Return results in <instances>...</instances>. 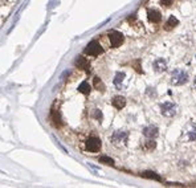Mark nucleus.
I'll return each instance as SVG.
<instances>
[{"mask_svg": "<svg viewBox=\"0 0 196 188\" xmlns=\"http://www.w3.org/2000/svg\"><path fill=\"white\" fill-rule=\"evenodd\" d=\"M103 52L102 47H101L99 44H98L97 41H90L88 44V47L85 48V54H88V56H98V54H101Z\"/></svg>", "mask_w": 196, "mask_h": 188, "instance_id": "4", "label": "nucleus"}, {"mask_svg": "<svg viewBox=\"0 0 196 188\" xmlns=\"http://www.w3.org/2000/svg\"><path fill=\"white\" fill-rule=\"evenodd\" d=\"M155 147H156V143H155V142L152 140L151 138H148V139L145 142V150H148V151H151V150H154Z\"/></svg>", "mask_w": 196, "mask_h": 188, "instance_id": "18", "label": "nucleus"}, {"mask_svg": "<svg viewBox=\"0 0 196 188\" xmlns=\"http://www.w3.org/2000/svg\"><path fill=\"white\" fill-rule=\"evenodd\" d=\"M143 178H147V179H154V180H158L160 182V176L156 175L155 172H152V171H145V172L142 174Z\"/></svg>", "mask_w": 196, "mask_h": 188, "instance_id": "16", "label": "nucleus"}, {"mask_svg": "<svg viewBox=\"0 0 196 188\" xmlns=\"http://www.w3.org/2000/svg\"><path fill=\"white\" fill-rule=\"evenodd\" d=\"M135 70H137V72H139V73H142V69H141V66H139V61L135 62Z\"/></svg>", "mask_w": 196, "mask_h": 188, "instance_id": "23", "label": "nucleus"}, {"mask_svg": "<svg viewBox=\"0 0 196 188\" xmlns=\"http://www.w3.org/2000/svg\"><path fill=\"white\" fill-rule=\"evenodd\" d=\"M147 17H148V21H151V23H159L162 20V15L156 9H150L147 12Z\"/></svg>", "mask_w": 196, "mask_h": 188, "instance_id": "8", "label": "nucleus"}, {"mask_svg": "<svg viewBox=\"0 0 196 188\" xmlns=\"http://www.w3.org/2000/svg\"><path fill=\"white\" fill-rule=\"evenodd\" d=\"M85 148L88 150L89 152H98L101 150V140L96 137L89 138L85 143Z\"/></svg>", "mask_w": 196, "mask_h": 188, "instance_id": "6", "label": "nucleus"}, {"mask_svg": "<svg viewBox=\"0 0 196 188\" xmlns=\"http://www.w3.org/2000/svg\"><path fill=\"white\" fill-rule=\"evenodd\" d=\"M99 162L105 163V164H109V166H114V160L111 159V158H109V156H105V155L99 158Z\"/></svg>", "mask_w": 196, "mask_h": 188, "instance_id": "20", "label": "nucleus"}, {"mask_svg": "<svg viewBox=\"0 0 196 188\" xmlns=\"http://www.w3.org/2000/svg\"><path fill=\"white\" fill-rule=\"evenodd\" d=\"M50 115H52V121H53V123L56 125V126H60V125H61V118H60V114L57 113L56 109H52Z\"/></svg>", "mask_w": 196, "mask_h": 188, "instance_id": "14", "label": "nucleus"}, {"mask_svg": "<svg viewBox=\"0 0 196 188\" xmlns=\"http://www.w3.org/2000/svg\"><path fill=\"white\" fill-rule=\"evenodd\" d=\"M160 1H162V4H163V5L168 7V5H171V4H172V1H174V0H160Z\"/></svg>", "mask_w": 196, "mask_h": 188, "instance_id": "22", "label": "nucleus"}, {"mask_svg": "<svg viewBox=\"0 0 196 188\" xmlns=\"http://www.w3.org/2000/svg\"><path fill=\"white\" fill-rule=\"evenodd\" d=\"M194 86L196 88V77H195V81H194Z\"/></svg>", "mask_w": 196, "mask_h": 188, "instance_id": "24", "label": "nucleus"}, {"mask_svg": "<svg viewBox=\"0 0 196 188\" xmlns=\"http://www.w3.org/2000/svg\"><path fill=\"white\" fill-rule=\"evenodd\" d=\"M93 118H96L97 121H102V113L99 109H94L93 110Z\"/></svg>", "mask_w": 196, "mask_h": 188, "instance_id": "21", "label": "nucleus"}, {"mask_svg": "<svg viewBox=\"0 0 196 188\" xmlns=\"http://www.w3.org/2000/svg\"><path fill=\"white\" fill-rule=\"evenodd\" d=\"M76 66L80 68V69H86V70H89V62L85 60V57L80 56V57L77 58V61H76Z\"/></svg>", "mask_w": 196, "mask_h": 188, "instance_id": "13", "label": "nucleus"}, {"mask_svg": "<svg viewBox=\"0 0 196 188\" xmlns=\"http://www.w3.org/2000/svg\"><path fill=\"white\" fill-rule=\"evenodd\" d=\"M113 106L118 110H122V109L126 106V99L125 97H121V95H117V97L113 98Z\"/></svg>", "mask_w": 196, "mask_h": 188, "instance_id": "10", "label": "nucleus"}, {"mask_svg": "<svg viewBox=\"0 0 196 188\" xmlns=\"http://www.w3.org/2000/svg\"><path fill=\"white\" fill-rule=\"evenodd\" d=\"M178 24H179L178 19H176L175 16H171V17L167 20V23H166L164 29H166V31H171V29H174L176 25H178Z\"/></svg>", "mask_w": 196, "mask_h": 188, "instance_id": "12", "label": "nucleus"}, {"mask_svg": "<svg viewBox=\"0 0 196 188\" xmlns=\"http://www.w3.org/2000/svg\"><path fill=\"white\" fill-rule=\"evenodd\" d=\"M154 69H155V72H159V73L164 72V70L167 69V62H166V60H164V58H158V60H155V62H154Z\"/></svg>", "mask_w": 196, "mask_h": 188, "instance_id": "9", "label": "nucleus"}, {"mask_svg": "<svg viewBox=\"0 0 196 188\" xmlns=\"http://www.w3.org/2000/svg\"><path fill=\"white\" fill-rule=\"evenodd\" d=\"M127 138H129V133L127 131H115L113 135H111V142H113L114 144H117V146H119V144H125L127 142Z\"/></svg>", "mask_w": 196, "mask_h": 188, "instance_id": "5", "label": "nucleus"}, {"mask_svg": "<svg viewBox=\"0 0 196 188\" xmlns=\"http://www.w3.org/2000/svg\"><path fill=\"white\" fill-rule=\"evenodd\" d=\"M188 82V74L182 69H175L171 73V84L175 86L184 85Z\"/></svg>", "mask_w": 196, "mask_h": 188, "instance_id": "1", "label": "nucleus"}, {"mask_svg": "<svg viewBox=\"0 0 196 188\" xmlns=\"http://www.w3.org/2000/svg\"><path fill=\"white\" fill-rule=\"evenodd\" d=\"M187 139L191 140V142L196 139V127H195V126L192 127L190 131H187Z\"/></svg>", "mask_w": 196, "mask_h": 188, "instance_id": "19", "label": "nucleus"}, {"mask_svg": "<svg viewBox=\"0 0 196 188\" xmlns=\"http://www.w3.org/2000/svg\"><path fill=\"white\" fill-rule=\"evenodd\" d=\"M109 40H110V45L113 48H118L121 47L122 44H123V35L121 33V32H117V31H113L110 32V35H109Z\"/></svg>", "mask_w": 196, "mask_h": 188, "instance_id": "3", "label": "nucleus"}, {"mask_svg": "<svg viewBox=\"0 0 196 188\" xmlns=\"http://www.w3.org/2000/svg\"><path fill=\"white\" fill-rule=\"evenodd\" d=\"M125 77H126V74L123 72H118L115 74V77H114V85L117 86V89H122V82H123Z\"/></svg>", "mask_w": 196, "mask_h": 188, "instance_id": "11", "label": "nucleus"}, {"mask_svg": "<svg viewBox=\"0 0 196 188\" xmlns=\"http://www.w3.org/2000/svg\"><path fill=\"white\" fill-rule=\"evenodd\" d=\"M158 134H159V130H158L156 126H147L143 129V135H145L146 138H151V139H154V138L158 137Z\"/></svg>", "mask_w": 196, "mask_h": 188, "instance_id": "7", "label": "nucleus"}, {"mask_svg": "<svg viewBox=\"0 0 196 188\" xmlns=\"http://www.w3.org/2000/svg\"><path fill=\"white\" fill-rule=\"evenodd\" d=\"M160 113H162V115L171 118V117H174L178 113V106L172 102H164L160 105Z\"/></svg>", "mask_w": 196, "mask_h": 188, "instance_id": "2", "label": "nucleus"}, {"mask_svg": "<svg viewBox=\"0 0 196 188\" xmlns=\"http://www.w3.org/2000/svg\"><path fill=\"white\" fill-rule=\"evenodd\" d=\"M78 91L85 95H88L89 93H90V85H89L88 82H82L80 86H78Z\"/></svg>", "mask_w": 196, "mask_h": 188, "instance_id": "15", "label": "nucleus"}, {"mask_svg": "<svg viewBox=\"0 0 196 188\" xmlns=\"http://www.w3.org/2000/svg\"><path fill=\"white\" fill-rule=\"evenodd\" d=\"M94 88H96L97 90H99V91L105 90V85L102 84V81H101L99 77H94Z\"/></svg>", "mask_w": 196, "mask_h": 188, "instance_id": "17", "label": "nucleus"}]
</instances>
